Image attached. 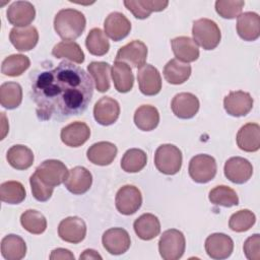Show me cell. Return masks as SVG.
<instances>
[{
	"instance_id": "cell-8",
	"label": "cell",
	"mask_w": 260,
	"mask_h": 260,
	"mask_svg": "<svg viewBox=\"0 0 260 260\" xmlns=\"http://www.w3.org/2000/svg\"><path fill=\"white\" fill-rule=\"evenodd\" d=\"M117 210L124 215L135 213L142 204V195L140 190L133 185H125L121 187L115 199Z\"/></svg>"
},
{
	"instance_id": "cell-7",
	"label": "cell",
	"mask_w": 260,
	"mask_h": 260,
	"mask_svg": "<svg viewBox=\"0 0 260 260\" xmlns=\"http://www.w3.org/2000/svg\"><path fill=\"white\" fill-rule=\"evenodd\" d=\"M35 173L45 184L53 188L64 183L68 176L66 166L58 159H47L43 161L38 166Z\"/></svg>"
},
{
	"instance_id": "cell-10",
	"label": "cell",
	"mask_w": 260,
	"mask_h": 260,
	"mask_svg": "<svg viewBox=\"0 0 260 260\" xmlns=\"http://www.w3.org/2000/svg\"><path fill=\"white\" fill-rule=\"evenodd\" d=\"M147 58V47L139 41L134 40L125 46L121 47L116 55V61L125 62L130 64L132 67H141L145 64Z\"/></svg>"
},
{
	"instance_id": "cell-35",
	"label": "cell",
	"mask_w": 260,
	"mask_h": 260,
	"mask_svg": "<svg viewBox=\"0 0 260 260\" xmlns=\"http://www.w3.org/2000/svg\"><path fill=\"white\" fill-rule=\"evenodd\" d=\"M52 55L55 58H65L74 63L81 64L84 61V53L80 46L73 41H63L54 46Z\"/></svg>"
},
{
	"instance_id": "cell-5",
	"label": "cell",
	"mask_w": 260,
	"mask_h": 260,
	"mask_svg": "<svg viewBox=\"0 0 260 260\" xmlns=\"http://www.w3.org/2000/svg\"><path fill=\"white\" fill-rule=\"evenodd\" d=\"M186 248L185 237L182 232L176 229L167 230L162 233L158 241V252L165 260L180 259Z\"/></svg>"
},
{
	"instance_id": "cell-17",
	"label": "cell",
	"mask_w": 260,
	"mask_h": 260,
	"mask_svg": "<svg viewBox=\"0 0 260 260\" xmlns=\"http://www.w3.org/2000/svg\"><path fill=\"white\" fill-rule=\"evenodd\" d=\"M67 190L75 195L84 194L92 184V176L84 167H74L68 171V176L64 182Z\"/></svg>"
},
{
	"instance_id": "cell-19",
	"label": "cell",
	"mask_w": 260,
	"mask_h": 260,
	"mask_svg": "<svg viewBox=\"0 0 260 260\" xmlns=\"http://www.w3.org/2000/svg\"><path fill=\"white\" fill-rule=\"evenodd\" d=\"M105 34L114 42L125 39L131 30L130 20L121 12L110 13L104 22Z\"/></svg>"
},
{
	"instance_id": "cell-6",
	"label": "cell",
	"mask_w": 260,
	"mask_h": 260,
	"mask_svg": "<svg viewBox=\"0 0 260 260\" xmlns=\"http://www.w3.org/2000/svg\"><path fill=\"white\" fill-rule=\"evenodd\" d=\"M188 171L194 182L204 184L215 177L217 166L213 156L208 154H197L191 158Z\"/></svg>"
},
{
	"instance_id": "cell-39",
	"label": "cell",
	"mask_w": 260,
	"mask_h": 260,
	"mask_svg": "<svg viewBox=\"0 0 260 260\" xmlns=\"http://www.w3.org/2000/svg\"><path fill=\"white\" fill-rule=\"evenodd\" d=\"M22 228L30 234L40 235L47 229V219L43 213L35 209L25 210L20 216Z\"/></svg>"
},
{
	"instance_id": "cell-34",
	"label": "cell",
	"mask_w": 260,
	"mask_h": 260,
	"mask_svg": "<svg viewBox=\"0 0 260 260\" xmlns=\"http://www.w3.org/2000/svg\"><path fill=\"white\" fill-rule=\"evenodd\" d=\"M22 101V88L19 83L8 81L0 86V103L1 106L8 110L17 108Z\"/></svg>"
},
{
	"instance_id": "cell-14",
	"label": "cell",
	"mask_w": 260,
	"mask_h": 260,
	"mask_svg": "<svg viewBox=\"0 0 260 260\" xmlns=\"http://www.w3.org/2000/svg\"><path fill=\"white\" fill-rule=\"evenodd\" d=\"M233 250L234 242L232 238L225 234H211L205 240V251L212 259H225L231 256Z\"/></svg>"
},
{
	"instance_id": "cell-26",
	"label": "cell",
	"mask_w": 260,
	"mask_h": 260,
	"mask_svg": "<svg viewBox=\"0 0 260 260\" xmlns=\"http://www.w3.org/2000/svg\"><path fill=\"white\" fill-rule=\"evenodd\" d=\"M237 144L240 149L255 152L260 148V126L257 123H247L237 134Z\"/></svg>"
},
{
	"instance_id": "cell-32",
	"label": "cell",
	"mask_w": 260,
	"mask_h": 260,
	"mask_svg": "<svg viewBox=\"0 0 260 260\" xmlns=\"http://www.w3.org/2000/svg\"><path fill=\"white\" fill-rule=\"evenodd\" d=\"M191 75V66L188 63L177 59L170 60L164 68L165 79L171 84H182L189 79Z\"/></svg>"
},
{
	"instance_id": "cell-31",
	"label": "cell",
	"mask_w": 260,
	"mask_h": 260,
	"mask_svg": "<svg viewBox=\"0 0 260 260\" xmlns=\"http://www.w3.org/2000/svg\"><path fill=\"white\" fill-rule=\"evenodd\" d=\"M6 159L13 169L21 171L31 167L35 156L30 148L22 144H16L8 149Z\"/></svg>"
},
{
	"instance_id": "cell-4",
	"label": "cell",
	"mask_w": 260,
	"mask_h": 260,
	"mask_svg": "<svg viewBox=\"0 0 260 260\" xmlns=\"http://www.w3.org/2000/svg\"><path fill=\"white\" fill-rule=\"evenodd\" d=\"M182 152L174 144H161L154 153V165L165 175H175L182 167Z\"/></svg>"
},
{
	"instance_id": "cell-44",
	"label": "cell",
	"mask_w": 260,
	"mask_h": 260,
	"mask_svg": "<svg viewBox=\"0 0 260 260\" xmlns=\"http://www.w3.org/2000/svg\"><path fill=\"white\" fill-rule=\"evenodd\" d=\"M245 5L242 0H217L215 2V10L222 17L233 19L238 17Z\"/></svg>"
},
{
	"instance_id": "cell-41",
	"label": "cell",
	"mask_w": 260,
	"mask_h": 260,
	"mask_svg": "<svg viewBox=\"0 0 260 260\" xmlns=\"http://www.w3.org/2000/svg\"><path fill=\"white\" fill-rule=\"evenodd\" d=\"M26 196L23 185L18 181H7L0 186V198L8 204H19Z\"/></svg>"
},
{
	"instance_id": "cell-40",
	"label": "cell",
	"mask_w": 260,
	"mask_h": 260,
	"mask_svg": "<svg viewBox=\"0 0 260 260\" xmlns=\"http://www.w3.org/2000/svg\"><path fill=\"white\" fill-rule=\"evenodd\" d=\"M146 162L147 155L142 149L130 148L121 159V168L127 173H137L146 166Z\"/></svg>"
},
{
	"instance_id": "cell-9",
	"label": "cell",
	"mask_w": 260,
	"mask_h": 260,
	"mask_svg": "<svg viewBox=\"0 0 260 260\" xmlns=\"http://www.w3.org/2000/svg\"><path fill=\"white\" fill-rule=\"evenodd\" d=\"M104 248L112 255H121L130 248L131 240L128 232L122 228H113L106 231L102 237Z\"/></svg>"
},
{
	"instance_id": "cell-12",
	"label": "cell",
	"mask_w": 260,
	"mask_h": 260,
	"mask_svg": "<svg viewBox=\"0 0 260 260\" xmlns=\"http://www.w3.org/2000/svg\"><path fill=\"white\" fill-rule=\"evenodd\" d=\"M58 235L65 242L78 244L85 238L86 224L84 220L78 216L66 217L59 223Z\"/></svg>"
},
{
	"instance_id": "cell-23",
	"label": "cell",
	"mask_w": 260,
	"mask_h": 260,
	"mask_svg": "<svg viewBox=\"0 0 260 260\" xmlns=\"http://www.w3.org/2000/svg\"><path fill=\"white\" fill-rule=\"evenodd\" d=\"M237 32L247 42L255 41L260 36V16L255 12H245L238 16Z\"/></svg>"
},
{
	"instance_id": "cell-13",
	"label": "cell",
	"mask_w": 260,
	"mask_h": 260,
	"mask_svg": "<svg viewBox=\"0 0 260 260\" xmlns=\"http://www.w3.org/2000/svg\"><path fill=\"white\" fill-rule=\"evenodd\" d=\"M253 103L251 94L243 90L231 91L223 99L224 110L233 117L246 116L252 110Z\"/></svg>"
},
{
	"instance_id": "cell-43",
	"label": "cell",
	"mask_w": 260,
	"mask_h": 260,
	"mask_svg": "<svg viewBox=\"0 0 260 260\" xmlns=\"http://www.w3.org/2000/svg\"><path fill=\"white\" fill-rule=\"evenodd\" d=\"M256 221L255 214L249 209H242L230 217L229 226L232 231L237 233H243L250 230Z\"/></svg>"
},
{
	"instance_id": "cell-48",
	"label": "cell",
	"mask_w": 260,
	"mask_h": 260,
	"mask_svg": "<svg viewBox=\"0 0 260 260\" xmlns=\"http://www.w3.org/2000/svg\"><path fill=\"white\" fill-rule=\"evenodd\" d=\"M79 259H102V256L92 249H86L83 251V253L79 256Z\"/></svg>"
},
{
	"instance_id": "cell-20",
	"label": "cell",
	"mask_w": 260,
	"mask_h": 260,
	"mask_svg": "<svg viewBox=\"0 0 260 260\" xmlns=\"http://www.w3.org/2000/svg\"><path fill=\"white\" fill-rule=\"evenodd\" d=\"M8 21L15 27L27 26L36 16V9L28 1H15L6 11Z\"/></svg>"
},
{
	"instance_id": "cell-15",
	"label": "cell",
	"mask_w": 260,
	"mask_h": 260,
	"mask_svg": "<svg viewBox=\"0 0 260 260\" xmlns=\"http://www.w3.org/2000/svg\"><path fill=\"white\" fill-rule=\"evenodd\" d=\"M137 80L139 89L144 95H155L161 89L160 74L150 64H144L138 68Z\"/></svg>"
},
{
	"instance_id": "cell-30",
	"label": "cell",
	"mask_w": 260,
	"mask_h": 260,
	"mask_svg": "<svg viewBox=\"0 0 260 260\" xmlns=\"http://www.w3.org/2000/svg\"><path fill=\"white\" fill-rule=\"evenodd\" d=\"M1 254L6 260H20L26 254V244L21 237L9 234L1 241Z\"/></svg>"
},
{
	"instance_id": "cell-47",
	"label": "cell",
	"mask_w": 260,
	"mask_h": 260,
	"mask_svg": "<svg viewBox=\"0 0 260 260\" xmlns=\"http://www.w3.org/2000/svg\"><path fill=\"white\" fill-rule=\"evenodd\" d=\"M50 259L51 260H74V255L67 249H63V248H58L52 251L51 255H50Z\"/></svg>"
},
{
	"instance_id": "cell-37",
	"label": "cell",
	"mask_w": 260,
	"mask_h": 260,
	"mask_svg": "<svg viewBox=\"0 0 260 260\" xmlns=\"http://www.w3.org/2000/svg\"><path fill=\"white\" fill-rule=\"evenodd\" d=\"M89 75L92 76L95 88L100 92H106L110 88V64L107 62H91L87 66Z\"/></svg>"
},
{
	"instance_id": "cell-46",
	"label": "cell",
	"mask_w": 260,
	"mask_h": 260,
	"mask_svg": "<svg viewBox=\"0 0 260 260\" xmlns=\"http://www.w3.org/2000/svg\"><path fill=\"white\" fill-rule=\"evenodd\" d=\"M244 253L249 260H259L260 259V236L259 234H254L249 237L243 246Z\"/></svg>"
},
{
	"instance_id": "cell-28",
	"label": "cell",
	"mask_w": 260,
	"mask_h": 260,
	"mask_svg": "<svg viewBox=\"0 0 260 260\" xmlns=\"http://www.w3.org/2000/svg\"><path fill=\"white\" fill-rule=\"evenodd\" d=\"M124 5L136 18L145 19L151 12L162 11L169 5V2L157 0H129L124 1Z\"/></svg>"
},
{
	"instance_id": "cell-36",
	"label": "cell",
	"mask_w": 260,
	"mask_h": 260,
	"mask_svg": "<svg viewBox=\"0 0 260 260\" xmlns=\"http://www.w3.org/2000/svg\"><path fill=\"white\" fill-rule=\"evenodd\" d=\"M30 65L27 56L22 54H13L6 57L1 65V72L10 77L21 75Z\"/></svg>"
},
{
	"instance_id": "cell-33",
	"label": "cell",
	"mask_w": 260,
	"mask_h": 260,
	"mask_svg": "<svg viewBox=\"0 0 260 260\" xmlns=\"http://www.w3.org/2000/svg\"><path fill=\"white\" fill-rule=\"evenodd\" d=\"M159 122V113L157 109L150 105L140 106L134 113V123L142 131H151L155 129Z\"/></svg>"
},
{
	"instance_id": "cell-25",
	"label": "cell",
	"mask_w": 260,
	"mask_h": 260,
	"mask_svg": "<svg viewBox=\"0 0 260 260\" xmlns=\"http://www.w3.org/2000/svg\"><path fill=\"white\" fill-rule=\"evenodd\" d=\"M171 45L176 59L181 62H194L199 57L198 45L189 37H177L171 41Z\"/></svg>"
},
{
	"instance_id": "cell-2",
	"label": "cell",
	"mask_w": 260,
	"mask_h": 260,
	"mask_svg": "<svg viewBox=\"0 0 260 260\" xmlns=\"http://www.w3.org/2000/svg\"><path fill=\"white\" fill-rule=\"evenodd\" d=\"M86 25L83 13L76 9L65 8L57 12L54 18V28L64 41H74L79 38Z\"/></svg>"
},
{
	"instance_id": "cell-27",
	"label": "cell",
	"mask_w": 260,
	"mask_h": 260,
	"mask_svg": "<svg viewBox=\"0 0 260 260\" xmlns=\"http://www.w3.org/2000/svg\"><path fill=\"white\" fill-rule=\"evenodd\" d=\"M133 228L138 238L144 241L152 240L160 233V222L152 213H144L140 215L135 219Z\"/></svg>"
},
{
	"instance_id": "cell-22",
	"label": "cell",
	"mask_w": 260,
	"mask_h": 260,
	"mask_svg": "<svg viewBox=\"0 0 260 260\" xmlns=\"http://www.w3.org/2000/svg\"><path fill=\"white\" fill-rule=\"evenodd\" d=\"M60 136L65 145L78 147L88 140L90 136V129L84 122L75 121L63 127Z\"/></svg>"
},
{
	"instance_id": "cell-38",
	"label": "cell",
	"mask_w": 260,
	"mask_h": 260,
	"mask_svg": "<svg viewBox=\"0 0 260 260\" xmlns=\"http://www.w3.org/2000/svg\"><path fill=\"white\" fill-rule=\"evenodd\" d=\"M85 46L88 52L94 56H104L110 49V43L106 34L99 27L89 30L85 40Z\"/></svg>"
},
{
	"instance_id": "cell-16",
	"label": "cell",
	"mask_w": 260,
	"mask_h": 260,
	"mask_svg": "<svg viewBox=\"0 0 260 260\" xmlns=\"http://www.w3.org/2000/svg\"><path fill=\"white\" fill-rule=\"evenodd\" d=\"M120 115L119 103L111 96H103L93 107V117L95 121L103 125L109 126L114 124Z\"/></svg>"
},
{
	"instance_id": "cell-49",
	"label": "cell",
	"mask_w": 260,
	"mask_h": 260,
	"mask_svg": "<svg viewBox=\"0 0 260 260\" xmlns=\"http://www.w3.org/2000/svg\"><path fill=\"white\" fill-rule=\"evenodd\" d=\"M1 117H2V135H1V139H3L6 135V133L8 132V123L5 121L6 117H5V113H1Z\"/></svg>"
},
{
	"instance_id": "cell-45",
	"label": "cell",
	"mask_w": 260,
	"mask_h": 260,
	"mask_svg": "<svg viewBox=\"0 0 260 260\" xmlns=\"http://www.w3.org/2000/svg\"><path fill=\"white\" fill-rule=\"evenodd\" d=\"M29 184L31 188V193L35 199L44 202L51 198L54 188L45 184L36 173H34L29 178Z\"/></svg>"
},
{
	"instance_id": "cell-3",
	"label": "cell",
	"mask_w": 260,
	"mask_h": 260,
	"mask_svg": "<svg viewBox=\"0 0 260 260\" xmlns=\"http://www.w3.org/2000/svg\"><path fill=\"white\" fill-rule=\"evenodd\" d=\"M193 41L204 50L215 49L221 39L218 25L211 19L200 18L193 22Z\"/></svg>"
},
{
	"instance_id": "cell-11",
	"label": "cell",
	"mask_w": 260,
	"mask_h": 260,
	"mask_svg": "<svg viewBox=\"0 0 260 260\" xmlns=\"http://www.w3.org/2000/svg\"><path fill=\"white\" fill-rule=\"evenodd\" d=\"M224 176L235 184H244L250 180L253 175L252 164L241 156L229 158L223 168Z\"/></svg>"
},
{
	"instance_id": "cell-21",
	"label": "cell",
	"mask_w": 260,
	"mask_h": 260,
	"mask_svg": "<svg viewBox=\"0 0 260 260\" xmlns=\"http://www.w3.org/2000/svg\"><path fill=\"white\" fill-rule=\"evenodd\" d=\"M9 40L17 51L25 52L36 47L39 41V32L32 25L13 27L10 30Z\"/></svg>"
},
{
	"instance_id": "cell-18",
	"label": "cell",
	"mask_w": 260,
	"mask_h": 260,
	"mask_svg": "<svg viewBox=\"0 0 260 260\" xmlns=\"http://www.w3.org/2000/svg\"><path fill=\"white\" fill-rule=\"evenodd\" d=\"M199 100L191 92H180L176 94L171 103V108L176 117L180 119H191L199 110Z\"/></svg>"
},
{
	"instance_id": "cell-42",
	"label": "cell",
	"mask_w": 260,
	"mask_h": 260,
	"mask_svg": "<svg viewBox=\"0 0 260 260\" xmlns=\"http://www.w3.org/2000/svg\"><path fill=\"white\" fill-rule=\"evenodd\" d=\"M209 201L215 205L232 207L239 204V197L234 189L225 185H219L210 190Z\"/></svg>"
},
{
	"instance_id": "cell-1",
	"label": "cell",
	"mask_w": 260,
	"mask_h": 260,
	"mask_svg": "<svg viewBox=\"0 0 260 260\" xmlns=\"http://www.w3.org/2000/svg\"><path fill=\"white\" fill-rule=\"evenodd\" d=\"M93 94V81L82 68L68 61L37 73L31 95L42 120L63 119L83 113Z\"/></svg>"
},
{
	"instance_id": "cell-29",
	"label": "cell",
	"mask_w": 260,
	"mask_h": 260,
	"mask_svg": "<svg viewBox=\"0 0 260 260\" xmlns=\"http://www.w3.org/2000/svg\"><path fill=\"white\" fill-rule=\"evenodd\" d=\"M111 75L117 91L125 93L132 89L134 84V76L130 66L127 63L115 61L112 67Z\"/></svg>"
},
{
	"instance_id": "cell-24",
	"label": "cell",
	"mask_w": 260,
	"mask_h": 260,
	"mask_svg": "<svg viewBox=\"0 0 260 260\" xmlns=\"http://www.w3.org/2000/svg\"><path fill=\"white\" fill-rule=\"evenodd\" d=\"M117 146L109 141H100L92 144L86 152L90 162L98 166H108L113 162L117 155Z\"/></svg>"
}]
</instances>
